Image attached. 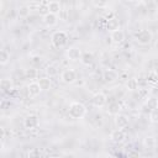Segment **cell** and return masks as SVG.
Here are the masks:
<instances>
[{
    "instance_id": "32",
    "label": "cell",
    "mask_w": 158,
    "mask_h": 158,
    "mask_svg": "<svg viewBox=\"0 0 158 158\" xmlns=\"http://www.w3.org/2000/svg\"><path fill=\"white\" fill-rule=\"evenodd\" d=\"M47 73L49 74V77H52V75H54V74H56V68H54L53 65H51V67H48V68H47Z\"/></svg>"
},
{
    "instance_id": "33",
    "label": "cell",
    "mask_w": 158,
    "mask_h": 158,
    "mask_svg": "<svg viewBox=\"0 0 158 158\" xmlns=\"http://www.w3.org/2000/svg\"><path fill=\"white\" fill-rule=\"evenodd\" d=\"M41 57H38V56H35V57H32V63H35V64H38V63H41Z\"/></svg>"
},
{
    "instance_id": "12",
    "label": "cell",
    "mask_w": 158,
    "mask_h": 158,
    "mask_svg": "<svg viewBox=\"0 0 158 158\" xmlns=\"http://www.w3.org/2000/svg\"><path fill=\"white\" fill-rule=\"evenodd\" d=\"M102 78L106 83H112L118 78V73L115 69H105L102 73Z\"/></svg>"
},
{
    "instance_id": "35",
    "label": "cell",
    "mask_w": 158,
    "mask_h": 158,
    "mask_svg": "<svg viewBox=\"0 0 158 158\" xmlns=\"http://www.w3.org/2000/svg\"><path fill=\"white\" fill-rule=\"evenodd\" d=\"M49 158H60V157H59V156H51Z\"/></svg>"
},
{
    "instance_id": "24",
    "label": "cell",
    "mask_w": 158,
    "mask_h": 158,
    "mask_svg": "<svg viewBox=\"0 0 158 158\" xmlns=\"http://www.w3.org/2000/svg\"><path fill=\"white\" fill-rule=\"evenodd\" d=\"M9 60H10V53H7L5 49H2L0 52V64L5 65V64H7Z\"/></svg>"
},
{
    "instance_id": "18",
    "label": "cell",
    "mask_w": 158,
    "mask_h": 158,
    "mask_svg": "<svg viewBox=\"0 0 158 158\" xmlns=\"http://www.w3.org/2000/svg\"><path fill=\"white\" fill-rule=\"evenodd\" d=\"M38 84L41 86L42 90H49L51 86H52V81H51V78L48 77H42L38 79Z\"/></svg>"
},
{
    "instance_id": "17",
    "label": "cell",
    "mask_w": 158,
    "mask_h": 158,
    "mask_svg": "<svg viewBox=\"0 0 158 158\" xmlns=\"http://www.w3.org/2000/svg\"><path fill=\"white\" fill-rule=\"evenodd\" d=\"M120 111H121V106H120L118 102H115V101H114V102H110L109 106H107V110H106V112H107L109 115H112V116L118 115Z\"/></svg>"
},
{
    "instance_id": "20",
    "label": "cell",
    "mask_w": 158,
    "mask_h": 158,
    "mask_svg": "<svg viewBox=\"0 0 158 158\" xmlns=\"http://www.w3.org/2000/svg\"><path fill=\"white\" fill-rule=\"evenodd\" d=\"M80 62H81L84 65H90V64L94 62V57H93L91 53L85 52V53H83V56H81V58H80Z\"/></svg>"
},
{
    "instance_id": "27",
    "label": "cell",
    "mask_w": 158,
    "mask_h": 158,
    "mask_svg": "<svg viewBox=\"0 0 158 158\" xmlns=\"http://www.w3.org/2000/svg\"><path fill=\"white\" fill-rule=\"evenodd\" d=\"M147 81H149L151 84H157V83H158V77L153 73V70L148 74V77H147Z\"/></svg>"
},
{
    "instance_id": "6",
    "label": "cell",
    "mask_w": 158,
    "mask_h": 158,
    "mask_svg": "<svg viewBox=\"0 0 158 158\" xmlns=\"http://www.w3.org/2000/svg\"><path fill=\"white\" fill-rule=\"evenodd\" d=\"M65 56H67L68 59L75 62V60H80V58L83 56V52L79 47H69L65 52Z\"/></svg>"
},
{
    "instance_id": "28",
    "label": "cell",
    "mask_w": 158,
    "mask_h": 158,
    "mask_svg": "<svg viewBox=\"0 0 158 158\" xmlns=\"http://www.w3.org/2000/svg\"><path fill=\"white\" fill-rule=\"evenodd\" d=\"M138 96L141 98V99H148L149 98V91H148V89H138Z\"/></svg>"
},
{
    "instance_id": "11",
    "label": "cell",
    "mask_w": 158,
    "mask_h": 158,
    "mask_svg": "<svg viewBox=\"0 0 158 158\" xmlns=\"http://www.w3.org/2000/svg\"><path fill=\"white\" fill-rule=\"evenodd\" d=\"M41 91H42V89H41L40 84H38V81H31L27 85V93H28V95L31 98H35V96L40 95Z\"/></svg>"
},
{
    "instance_id": "10",
    "label": "cell",
    "mask_w": 158,
    "mask_h": 158,
    "mask_svg": "<svg viewBox=\"0 0 158 158\" xmlns=\"http://www.w3.org/2000/svg\"><path fill=\"white\" fill-rule=\"evenodd\" d=\"M46 6H47V10L48 12L51 14H54V15H59L62 12V5L59 1H49V2H46Z\"/></svg>"
},
{
    "instance_id": "8",
    "label": "cell",
    "mask_w": 158,
    "mask_h": 158,
    "mask_svg": "<svg viewBox=\"0 0 158 158\" xmlns=\"http://www.w3.org/2000/svg\"><path fill=\"white\" fill-rule=\"evenodd\" d=\"M126 137L127 136H126L125 131L123 130H120V128H116V130H114L110 133V138L115 143H122V142H125L126 141Z\"/></svg>"
},
{
    "instance_id": "19",
    "label": "cell",
    "mask_w": 158,
    "mask_h": 158,
    "mask_svg": "<svg viewBox=\"0 0 158 158\" xmlns=\"http://www.w3.org/2000/svg\"><path fill=\"white\" fill-rule=\"evenodd\" d=\"M126 89L130 91H135V90L139 89L138 88V80L136 78H128L126 80Z\"/></svg>"
},
{
    "instance_id": "23",
    "label": "cell",
    "mask_w": 158,
    "mask_h": 158,
    "mask_svg": "<svg viewBox=\"0 0 158 158\" xmlns=\"http://www.w3.org/2000/svg\"><path fill=\"white\" fill-rule=\"evenodd\" d=\"M143 146H144L146 148H153V147L156 146V138L152 137V136L144 137V139H143Z\"/></svg>"
},
{
    "instance_id": "14",
    "label": "cell",
    "mask_w": 158,
    "mask_h": 158,
    "mask_svg": "<svg viewBox=\"0 0 158 158\" xmlns=\"http://www.w3.org/2000/svg\"><path fill=\"white\" fill-rule=\"evenodd\" d=\"M110 40H111L114 43H121V42H123V40H125V32H123V30L118 28V30L111 32Z\"/></svg>"
},
{
    "instance_id": "22",
    "label": "cell",
    "mask_w": 158,
    "mask_h": 158,
    "mask_svg": "<svg viewBox=\"0 0 158 158\" xmlns=\"http://www.w3.org/2000/svg\"><path fill=\"white\" fill-rule=\"evenodd\" d=\"M146 106H147L151 111L154 110V109H157V107H158V99H157L156 96L148 98V99L146 100Z\"/></svg>"
},
{
    "instance_id": "34",
    "label": "cell",
    "mask_w": 158,
    "mask_h": 158,
    "mask_svg": "<svg viewBox=\"0 0 158 158\" xmlns=\"http://www.w3.org/2000/svg\"><path fill=\"white\" fill-rule=\"evenodd\" d=\"M153 73H154V74L158 77V65H156V67H154V69H153Z\"/></svg>"
},
{
    "instance_id": "13",
    "label": "cell",
    "mask_w": 158,
    "mask_h": 158,
    "mask_svg": "<svg viewBox=\"0 0 158 158\" xmlns=\"http://www.w3.org/2000/svg\"><path fill=\"white\" fill-rule=\"evenodd\" d=\"M115 125H116V127L120 128V130L127 127V126H128V117H127L126 115H123V114L116 115V116H115Z\"/></svg>"
},
{
    "instance_id": "16",
    "label": "cell",
    "mask_w": 158,
    "mask_h": 158,
    "mask_svg": "<svg viewBox=\"0 0 158 158\" xmlns=\"http://www.w3.org/2000/svg\"><path fill=\"white\" fill-rule=\"evenodd\" d=\"M106 28H107L110 32H114V31L121 28V27H120V21H118L116 17H112V19L107 20V21H106Z\"/></svg>"
},
{
    "instance_id": "26",
    "label": "cell",
    "mask_w": 158,
    "mask_h": 158,
    "mask_svg": "<svg viewBox=\"0 0 158 158\" xmlns=\"http://www.w3.org/2000/svg\"><path fill=\"white\" fill-rule=\"evenodd\" d=\"M28 158H41V151L38 148H32L28 152Z\"/></svg>"
},
{
    "instance_id": "7",
    "label": "cell",
    "mask_w": 158,
    "mask_h": 158,
    "mask_svg": "<svg viewBox=\"0 0 158 158\" xmlns=\"http://www.w3.org/2000/svg\"><path fill=\"white\" fill-rule=\"evenodd\" d=\"M40 125V120L37 117V115H27L23 120V126L27 130H33L36 127H38Z\"/></svg>"
},
{
    "instance_id": "21",
    "label": "cell",
    "mask_w": 158,
    "mask_h": 158,
    "mask_svg": "<svg viewBox=\"0 0 158 158\" xmlns=\"http://www.w3.org/2000/svg\"><path fill=\"white\" fill-rule=\"evenodd\" d=\"M25 75H26L27 79H30V80H35V79L37 78V75H38V72H37L36 68L31 67V68L25 69Z\"/></svg>"
},
{
    "instance_id": "1",
    "label": "cell",
    "mask_w": 158,
    "mask_h": 158,
    "mask_svg": "<svg viewBox=\"0 0 158 158\" xmlns=\"http://www.w3.org/2000/svg\"><path fill=\"white\" fill-rule=\"evenodd\" d=\"M68 114L72 118H83L86 115V107L84 104H81L79 101H73L69 105Z\"/></svg>"
},
{
    "instance_id": "25",
    "label": "cell",
    "mask_w": 158,
    "mask_h": 158,
    "mask_svg": "<svg viewBox=\"0 0 158 158\" xmlns=\"http://www.w3.org/2000/svg\"><path fill=\"white\" fill-rule=\"evenodd\" d=\"M149 120L153 123H158V107L149 112Z\"/></svg>"
},
{
    "instance_id": "4",
    "label": "cell",
    "mask_w": 158,
    "mask_h": 158,
    "mask_svg": "<svg viewBox=\"0 0 158 158\" xmlns=\"http://www.w3.org/2000/svg\"><path fill=\"white\" fill-rule=\"evenodd\" d=\"M60 80L65 84H73L77 80V72L74 69H64L60 73Z\"/></svg>"
},
{
    "instance_id": "3",
    "label": "cell",
    "mask_w": 158,
    "mask_h": 158,
    "mask_svg": "<svg viewBox=\"0 0 158 158\" xmlns=\"http://www.w3.org/2000/svg\"><path fill=\"white\" fill-rule=\"evenodd\" d=\"M135 40L138 44L141 46H147L152 42L153 40V36H152V32L149 30H139L135 33Z\"/></svg>"
},
{
    "instance_id": "29",
    "label": "cell",
    "mask_w": 158,
    "mask_h": 158,
    "mask_svg": "<svg viewBox=\"0 0 158 158\" xmlns=\"http://www.w3.org/2000/svg\"><path fill=\"white\" fill-rule=\"evenodd\" d=\"M127 158H141V154L137 149H131L127 153Z\"/></svg>"
},
{
    "instance_id": "9",
    "label": "cell",
    "mask_w": 158,
    "mask_h": 158,
    "mask_svg": "<svg viewBox=\"0 0 158 158\" xmlns=\"http://www.w3.org/2000/svg\"><path fill=\"white\" fill-rule=\"evenodd\" d=\"M42 21H43V23H44L46 26L53 27V26H56L57 22H58V16L54 15V14H51V12H46V14L42 16Z\"/></svg>"
},
{
    "instance_id": "15",
    "label": "cell",
    "mask_w": 158,
    "mask_h": 158,
    "mask_svg": "<svg viewBox=\"0 0 158 158\" xmlns=\"http://www.w3.org/2000/svg\"><path fill=\"white\" fill-rule=\"evenodd\" d=\"M0 89L4 91V93H7V91H11L14 89V84H12V80L10 78H2L0 80Z\"/></svg>"
},
{
    "instance_id": "30",
    "label": "cell",
    "mask_w": 158,
    "mask_h": 158,
    "mask_svg": "<svg viewBox=\"0 0 158 158\" xmlns=\"http://www.w3.org/2000/svg\"><path fill=\"white\" fill-rule=\"evenodd\" d=\"M28 12H30V7L28 6H21L19 9V15L20 16H27Z\"/></svg>"
},
{
    "instance_id": "5",
    "label": "cell",
    "mask_w": 158,
    "mask_h": 158,
    "mask_svg": "<svg viewBox=\"0 0 158 158\" xmlns=\"http://www.w3.org/2000/svg\"><path fill=\"white\" fill-rule=\"evenodd\" d=\"M106 101H107V98H106V95L102 91H98V93H95L91 96V104L95 107H102V106H105Z\"/></svg>"
},
{
    "instance_id": "2",
    "label": "cell",
    "mask_w": 158,
    "mask_h": 158,
    "mask_svg": "<svg viewBox=\"0 0 158 158\" xmlns=\"http://www.w3.org/2000/svg\"><path fill=\"white\" fill-rule=\"evenodd\" d=\"M51 42L56 48H62L68 42V36L64 31H56L51 36Z\"/></svg>"
},
{
    "instance_id": "31",
    "label": "cell",
    "mask_w": 158,
    "mask_h": 158,
    "mask_svg": "<svg viewBox=\"0 0 158 158\" xmlns=\"http://www.w3.org/2000/svg\"><path fill=\"white\" fill-rule=\"evenodd\" d=\"M91 4L94 6H96V7H105L106 6V2L105 1H93Z\"/></svg>"
}]
</instances>
